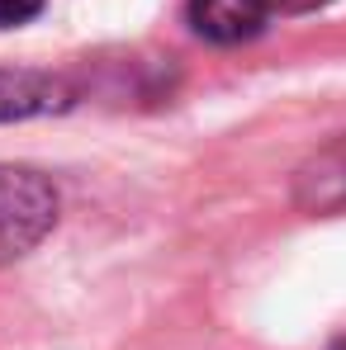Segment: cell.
<instances>
[{
  "mask_svg": "<svg viewBox=\"0 0 346 350\" xmlns=\"http://www.w3.org/2000/svg\"><path fill=\"white\" fill-rule=\"evenodd\" d=\"M58 223V189L38 171L0 166V265L29 256Z\"/></svg>",
  "mask_w": 346,
  "mask_h": 350,
  "instance_id": "1",
  "label": "cell"
},
{
  "mask_svg": "<svg viewBox=\"0 0 346 350\" xmlns=\"http://www.w3.org/2000/svg\"><path fill=\"white\" fill-rule=\"evenodd\" d=\"M275 5L280 0H190V24L214 43H242L266 29Z\"/></svg>",
  "mask_w": 346,
  "mask_h": 350,
  "instance_id": "2",
  "label": "cell"
},
{
  "mask_svg": "<svg viewBox=\"0 0 346 350\" xmlns=\"http://www.w3.org/2000/svg\"><path fill=\"white\" fill-rule=\"evenodd\" d=\"M294 204L308 213H342L346 208V137L308 157L294 175Z\"/></svg>",
  "mask_w": 346,
  "mask_h": 350,
  "instance_id": "3",
  "label": "cell"
},
{
  "mask_svg": "<svg viewBox=\"0 0 346 350\" xmlns=\"http://www.w3.org/2000/svg\"><path fill=\"white\" fill-rule=\"evenodd\" d=\"M38 10H43V0H0V29L24 24V19H34Z\"/></svg>",
  "mask_w": 346,
  "mask_h": 350,
  "instance_id": "4",
  "label": "cell"
},
{
  "mask_svg": "<svg viewBox=\"0 0 346 350\" xmlns=\"http://www.w3.org/2000/svg\"><path fill=\"white\" fill-rule=\"evenodd\" d=\"M337 350H346V346H337Z\"/></svg>",
  "mask_w": 346,
  "mask_h": 350,
  "instance_id": "5",
  "label": "cell"
}]
</instances>
